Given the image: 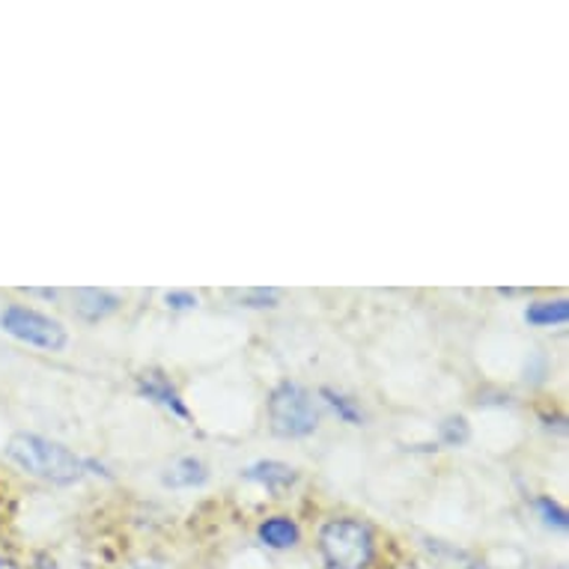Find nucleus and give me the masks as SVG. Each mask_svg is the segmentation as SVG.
I'll return each mask as SVG.
<instances>
[{
	"mask_svg": "<svg viewBox=\"0 0 569 569\" xmlns=\"http://www.w3.org/2000/svg\"><path fill=\"white\" fill-rule=\"evenodd\" d=\"M7 457L10 462L24 471L30 477H39V480H48V483L69 486L81 480L87 462L81 457H76L72 450L63 448L60 441L42 439V436H33V432H19L7 441Z\"/></svg>",
	"mask_w": 569,
	"mask_h": 569,
	"instance_id": "f257e3e1",
	"label": "nucleus"
},
{
	"mask_svg": "<svg viewBox=\"0 0 569 569\" xmlns=\"http://www.w3.org/2000/svg\"><path fill=\"white\" fill-rule=\"evenodd\" d=\"M319 549L331 569H367L373 560V533L355 519H335L319 533Z\"/></svg>",
	"mask_w": 569,
	"mask_h": 569,
	"instance_id": "f03ea898",
	"label": "nucleus"
},
{
	"mask_svg": "<svg viewBox=\"0 0 569 569\" xmlns=\"http://www.w3.org/2000/svg\"><path fill=\"white\" fill-rule=\"evenodd\" d=\"M269 420L271 430L283 439H305L319 427V411L305 388L283 382L269 397Z\"/></svg>",
	"mask_w": 569,
	"mask_h": 569,
	"instance_id": "7ed1b4c3",
	"label": "nucleus"
},
{
	"mask_svg": "<svg viewBox=\"0 0 569 569\" xmlns=\"http://www.w3.org/2000/svg\"><path fill=\"white\" fill-rule=\"evenodd\" d=\"M0 328L16 340H21V343L37 346V349H46V352H60L69 343L66 328L57 319L46 317V313H39L33 308H24V305H10L3 310L0 313Z\"/></svg>",
	"mask_w": 569,
	"mask_h": 569,
	"instance_id": "20e7f679",
	"label": "nucleus"
},
{
	"mask_svg": "<svg viewBox=\"0 0 569 569\" xmlns=\"http://www.w3.org/2000/svg\"><path fill=\"white\" fill-rule=\"evenodd\" d=\"M138 391L147 397V400L159 402L161 409L173 411L177 418L188 420V409L186 402H182V397H179V391L170 385V379L164 373H159V370H150V373H140L138 376Z\"/></svg>",
	"mask_w": 569,
	"mask_h": 569,
	"instance_id": "39448f33",
	"label": "nucleus"
},
{
	"mask_svg": "<svg viewBox=\"0 0 569 569\" xmlns=\"http://www.w3.org/2000/svg\"><path fill=\"white\" fill-rule=\"evenodd\" d=\"M244 480H253V483L266 486L269 492H280V489H290L299 475L296 468L287 466V462H278V459H262V462H253L242 471Z\"/></svg>",
	"mask_w": 569,
	"mask_h": 569,
	"instance_id": "423d86ee",
	"label": "nucleus"
},
{
	"mask_svg": "<svg viewBox=\"0 0 569 569\" xmlns=\"http://www.w3.org/2000/svg\"><path fill=\"white\" fill-rule=\"evenodd\" d=\"M120 308V299L113 292L104 290H78L76 292V310L78 317L87 322H99V319L111 317Z\"/></svg>",
	"mask_w": 569,
	"mask_h": 569,
	"instance_id": "0eeeda50",
	"label": "nucleus"
},
{
	"mask_svg": "<svg viewBox=\"0 0 569 569\" xmlns=\"http://www.w3.org/2000/svg\"><path fill=\"white\" fill-rule=\"evenodd\" d=\"M260 540L271 549H292L299 542V525L287 516H271L260 525Z\"/></svg>",
	"mask_w": 569,
	"mask_h": 569,
	"instance_id": "6e6552de",
	"label": "nucleus"
},
{
	"mask_svg": "<svg viewBox=\"0 0 569 569\" xmlns=\"http://www.w3.org/2000/svg\"><path fill=\"white\" fill-rule=\"evenodd\" d=\"M209 471L200 459L182 457L177 466H170V471L164 475V483L173 486V489H194V486H203Z\"/></svg>",
	"mask_w": 569,
	"mask_h": 569,
	"instance_id": "1a4fd4ad",
	"label": "nucleus"
},
{
	"mask_svg": "<svg viewBox=\"0 0 569 569\" xmlns=\"http://www.w3.org/2000/svg\"><path fill=\"white\" fill-rule=\"evenodd\" d=\"M525 319H528L531 326H563L569 319V301H533V305H528V310H525Z\"/></svg>",
	"mask_w": 569,
	"mask_h": 569,
	"instance_id": "9d476101",
	"label": "nucleus"
},
{
	"mask_svg": "<svg viewBox=\"0 0 569 569\" xmlns=\"http://www.w3.org/2000/svg\"><path fill=\"white\" fill-rule=\"evenodd\" d=\"M468 436H471V430H468V420L462 415H450V418H445L439 423V439L448 448H462Z\"/></svg>",
	"mask_w": 569,
	"mask_h": 569,
	"instance_id": "9b49d317",
	"label": "nucleus"
},
{
	"mask_svg": "<svg viewBox=\"0 0 569 569\" xmlns=\"http://www.w3.org/2000/svg\"><path fill=\"white\" fill-rule=\"evenodd\" d=\"M322 397L328 400V406L340 415V418L346 420V423H352V427H361V420H365V415H361V409L355 406L349 397H343V393H335L331 388H322Z\"/></svg>",
	"mask_w": 569,
	"mask_h": 569,
	"instance_id": "f8f14e48",
	"label": "nucleus"
},
{
	"mask_svg": "<svg viewBox=\"0 0 569 569\" xmlns=\"http://www.w3.org/2000/svg\"><path fill=\"white\" fill-rule=\"evenodd\" d=\"M533 507H537V513H540V519L549 525V528H558V531H567L569 528L567 510L555 505L551 498H537V501H533Z\"/></svg>",
	"mask_w": 569,
	"mask_h": 569,
	"instance_id": "ddd939ff",
	"label": "nucleus"
},
{
	"mask_svg": "<svg viewBox=\"0 0 569 569\" xmlns=\"http://www.w3.org/2000/svg\"><path fill=\"white\" fill-rule=\"evenodd\" d=\"M236 299L242 301L244 308H274V305H278V292L274 290H242V292H236Z\"/></svg>",
	"mask_w": 569,
	"mask_h": 569,
	"instance_id": "4468645a",
	"label": "nucleus"
},
{
	"mask_svg": "<svg viewBox=\"0 0 569 569\" xmlns=\"http://www.w3.org/2000/svg\"><path fill=\"white\" fill-rule=\"evenodd\" d=\"M164 305L173 310H188V308H197L200 305V299H197L194 292H188V290H173L164 296Z\"/></svg>",
	"mask_w": 569,
	"mask_h": 569,
	"instance_id": "2eb2a0df",
	"label": "nucleus"
},
{
	"mask_svg": "<svg viewBox=\"0 0 569 569\" xmlns=\"http://www.w3.org/2000/svg\"><path fill=\"white\" fill-rule=\"evenodd\" d=\"M122 569H170L168 563H161V560H152V558H143V560H131L129 567Z\"/></svg>",
	"mask_w": 569,
	"mask_h": 569,
	"instance_id": "dca6fc26",
	"label": "nucleus"
},
{
	"mask_svg": "<svg viewBox=\"0 0 569 569\" xmlns=\"http://www.w3.org/2000/svg\"><path fill=\"white\" fill-rule=\"evenodd\" d=\"M37 569H57V567H54V563H48V560H42V563H39Z\"/></svg>",
	"mask_w": 569,
	"mask_h": 569,
	"instance_id": "f3484780",
	"label": "nucleus"
},
{
	"mask_svg": "<svg viewBox=\"0 0 569 569\" xmlns=\"http://www.w3.org/2000/svg\"><path fill=\"white\" fill-rule=\"evenodd\" d=\"M468 569H492V567H486V563H475V567H468Z\"/></svg>",
	"mask_w": 569,
	"mask_h": 569,
	"instance_id": "a211bd4d",
	"label": "nucleus"
}]
</instances>
